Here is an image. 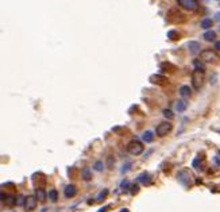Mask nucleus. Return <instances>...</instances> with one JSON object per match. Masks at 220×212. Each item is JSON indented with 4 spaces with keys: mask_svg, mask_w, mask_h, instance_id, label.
Wrapping results in <instances>:
<instances>
[{
    "mask_svg": "<svg viewBox=\"0 0 220 212\" xmlns=\"http://www.w3.org/2000/svg\"><path fill=\"white\" fill-rule=\"evenodd\" d=\"M81 177H83L84 180H91V178H92L91 170H89V169H83V172H81Z\"/></svg>",
    "mask_w": 220,
    "mask_h": 212,
    "instance_id": "nucleus-18",
    "label": "nucleus"
},
{
    "mask_svg": "<svg viewBox=\"0 0 220 212\" xmlns=\"http://www.w3.org/2000/svg\"><path fill=\"white\" fill-rule=\"evenodd\" d=\"M150 81H151V83H154V84H165L167 80H166V77H163V76L153 75L151 77H150Z\"/></svg>",
    "mask_w": 220,
    "mask_h": 212,
    "instance_id": "nucleus-10",
    "label": "nucleus"
},
{
    "mask_svg": "<svg viewBox=\"0 0 220 212\" xmlns=\"http://www.w3.org/2000/svg\"><path fill=\"white\" fill-rule=\"evenodd\" d=\"M180 95L182 97H189L190 96V88H189V87H186V85L181 87V88H180Z\"/></svg>",
    "mask_w": 220,
    "mask_h": 212,
    "instance_id": "nucleus-15",
    "label": "nucleus"
},
{
    "mask_svg": "<svg viewBox=\"0 0 220 212\" xmlns=\"http://www.w3.org/2000/svg\"><path fill=\"white\" fill-rule=\"evenodd\" d=\"M106 211H107V207H103V208H100L97 212H106Z\"/></svg>",
    "mask_w": 220,
    "mask_h": 212,
    "instance_id": "nucleus-28",
    "label": "nucleus"
},
{
    "mask_svg": "<svg viewBox=\"0 0 220 212\" xmlns=\"http://www.w3.org/2000/svg\"><path fill=\"white\" fill-rule=\"evenodd\" d=\"M57 190H54V189H51L50 192H49V200L50 201H57Z\"/></svg>",
    "mask_w": 220,
    "mask_h": 212,
    "instance_id": "nucleus-21",
    "label": "nucleus"
},
{
    "mask_svg": "<svg viewBox=\"0 0 220 212\" xmlns=\"http://www.w3.org/2000/svg\"><path fill=\"white\" fill-rule=\"evenodd\" d=\"M1 201L7 207H12V205H15V204L18 203V200L15 199V196H12V194H5V193H1Z\"/></svg>",
    "mask_w": 220,
    "mask_h": 212,
    "instance_id": "nucleus-6",
    "label": "nucleus"
},
{
    "mask_svg": "<svg viewBox=\"0 0 220 212\" xmlns=\"http://www.w3.org/2000/svg\"><path fill=\"white\" fill-rule=\"evenodd\" d=\"M128 168H131V165H130V164H127V165H126V166H124V168H123V170H127Z\"/></svg>",
    "mask_w": 220,
    "mask_h": 212,
    "instance_id": "nucleus-29",
    "label": "nucleus"
},
{
    "mask_svg": "<svg viewBox=\"0 0 220 212\" xmlns=\"http://www.w3.org/2000/svg\"><path fill=\"white\" fill-rule=\"evenodd\" d=\"M215 49H217L220 51V41H216V43H215Z\"/></svg>",
    "mask_w": 220,
    "mask_h": 212,
    "instance_id": "nucleus-27",
    "label": "nucleus"
},
{
    "mask_svg": "<svg viewBox=\"0 0 220 212\" xmlns=\"http://www.w3.org/2000/svg\"><path fill=\"white\" fill-rule=\"evenodd\" d=\"M107 194H108V189H103L100 192V193L97 194V197H96V201H99V203H100V201H103V200L106 199V196Z\"/></svg>",
    "mask_w": 220,
    "mask_h": 212,
    "instance_id": "nucleus-17",
    "label": "nucleus"
},
{
    "mask_svg": "<svg viewBox=\"0 0 220 212\" xmlns=\"http://www.w3.org/2000/svg\"><path fill=\"white\" fill-rule=\"evenodd\" d=\"M200 60L202 62H207V64H212V62H215L219 60L217 57V54L215 51H212V50H204L200 53Z\"/></svg>",
    "mask_w": 220,
    "mask_h": 212,
    "instance_id": "nucleus-2",
    "label": "nucleus"
},
{
    "mask_svg": "<svg viewBox=\"0 0 220 212\" xmlns=\"http://www.w3.org/2000/svg\"><path fill=\"white\" fill-rule=\"evenodd\" d=\"M205 81V75L202 69H196L192 75V84H193L194 89H201Z\"/></svg>",
    "mask_w": 220,
    "mask_h": 212,
    "instance_id": "nucleus-1",
    "label": "nucleus"
},
{
    "mask_svg": "<svg viewBox=\"0 0 220 212\" xmlns=\"http://www.w3.org/2000/svg\"><path fill=\"white\" fill-rule=\"evenodd\" d=\"M93 169L96 170V172H103V169H104V165L101 161H96L95 164H93Z\"/></svg>",
    "mask_w": 220,
    "mask_h": 212,
    "instance_id": "nucleus-19",
    "label": "nucleus"
},
{
    "mask_svg": "<svg viewBox=\"0 0 220 212\" xmlns=\"http://www.w3.org/2000/svg\"><path fill=\"white\" fill-rule=\"evenodd\" d=\"M201 27L204 28V30H205V28L208 30L209 27H212V20H211V19H208V18H207V19H204V20L201 22Z\"/></svg>",
    "mask_w": 220,
    "mask_h": 212,
    "instance_id": "nucleus-20",
    "label": "nucleus"
},
{
    "mask_svg": "<svg viewBox=\"0 0 220 212\" xmlns=\"http://www.w3.org/2000/svg\"><path fill=\"white\" fill-rule=\"evenodd\" d=\"M142 139H143V142H151L153 139H154V134H153V131H145L143 133V135H142Z\"/></svg>",
    "mask_w": 220,
    "mask_h": 212,
    "instance_id": "nucleus-13",
    "label": "nucleus"
},
{
    "mask_svg": "<svg viewBox=\"0 0 220 212\" xmlns=\"http://www.w3.org/2000/svg\"><path fill=\"white\" fill-rule=\"evenodd\" d=\"M35 204H37V197L35 196H27L26 197V203H24V208L26 211H31L35 208Z\"/></svg>",
    "mask_w": 220,
    "mask_h": 212,
    "instance_id": "nucleus-7",
    "label": "nucleus"
},
{
    "mask_svg": "<svg viewBox=\"0 0 220 212\" xmlns=\"http://www.w3.org/2000/svg\"><path fill=\"white\" fill-rule=\"evenodd\" d=\"M204 39L205 41H208V42H212V41H215L216 39V33L215 31H205V33H204Z\"/></svg>",
    "mask_w": 220,
    "mask_h": 212,
    "instance_id": "nucleus-11",
    "label": "nucleus"
},
{
    "mask_svg": "<svg viewBox=\"0 0 220 212\" xmlns=\"http://www.w3.org/2000/svg\"><path fill=\"white\" fill-rule=\"evenodd\" d=\"M169 37H170V39H172V37H176V39H178V38H177L178 34H177L176 31H170V33H169Z\"/></svg>",
    "mask_w": 220,
    "mask_h": 212,
    "instance_id": "nucleus-26",
    "label": "nucleus"
},
{
    "mask_svg": "<svg viewBox=\"0 0 220 212\" xmlns=\"http://www.w3.org/2000/svg\"><path fill=\"white\" fill-rule=\"evenodd\" d=\"M120 212H128V211H127V209H122V211H120Z\"/></svg>",
    "mask_w": 220,
    "mask_h": 212,
    "instance_id": "nucleus-31",
    "label": "nucleus"
},
{
    "mask_svg": "<svg viewBox=\"0 0 220 212\" xmlns=\"http://www.w3.org/2000/svg\"><path fill=\"white\" fill-rule=\"evenodd\" d=\"M213 165L217 166V168H220V159L219 158H213Z\"/></svg>",
    "mask_w": 220,
    "mask_h": 212,
    "instance_id": "nucleus-25",
    "label": "nucleus"
},
{
    "mask_svg": "<svg viewBox=\"0 0 220 212\" xmlns=\"http://www.w3.org/2000/svg\"><path fill=\"white\" fill-rule=\"evenodd\" d=\"M172 123L170 122H162V123H159L158 126H157V130H155V133H157V135L158 137H165V135H167V134L172 131Z\"/></svg>",
    "mask_w": 220,
    "mask_h": 212,
    "instance_id": "nucleus-3",
    "label": "nucleus"
},
{
    "mask_svg": "<svg viewBox=\"0 0 220 212\" xmlns=\"http://www.w3.org/2000/svg\"><path fill=\"white\" fill-rule=\"evenodd\" d=\"M130 186H131L130 181H127V180H123V181H122V185H120V188H122L123 190H128V189H130Z\"/></svg>",
    "mask_w": 220,
    "mask_h": 212,
    "instance_id": "nucleus-23",
    "label": "nucleus"
},
{
    "mask_svg": "<svg viewBox=\"0 0 220 212\" xmlns=\"http://www.w3.org/2000/svg\"><path fill=\"white\" fill-rule=\"evenodd\" d=\"M35 196H37V199L39 200V201H43V200L46 199V192H45L43 189L38 188V189L35 190Z\"/></svg>",
    "mask_w": 220,
    "mask_h": 212,
    "instance_id": "nucleus-14",
    "label": "nucleus"
},
{
    "mask_svg": "<svg viewBox=\"0 0 220 212\" xmlns=\"http://www.w3.org/2000/svg\"><path fill=\"white\" fill-rule=\"evenodd\" d=\"M219 31H220V27H219Z\"/></svg>",
    "mask_w": 220,
    "mask_h": 212,
    "instance_id": "nucleus-32",
    "label": "nucleus"
},
{
    "mask_svg": "<svg viewBox=\"0 0 220 212\" xmlns=\"http://www.w3.org/2000/svg\"><path fill=\"white\" fill-rule=\"evenodd\" d=\"M216 18H217V20H220V12L216 14Z\"/></svg>",
    "mask_w": 220,
    "mask_h": 212,
    "instance_id": "nucleus-30",
    "label": "nucleus"
},
{
    "mask_svg": "<svg viewBox=\"0 0 220 212\" xmlns=\"http://www.w3.org/2000/svg\"><path fill=\"white\" fill-rule=\"evenodd\" d=\"M127 150H128V153L132 154V155H139V154H142V151H143V145H142L139 141H132V142H130Z\"/></svg>",
    "mask_w": 220,
    "mask_h": 212,
    "instance_id": "nucleus-5",
    "label": "nucleus"
},
{
    "mask_svg": "<svg viewBox=\"0 0 220 212\" xmlns=\"http://www.w3.org/2000/svg\"><path fill=\"white\" fill-rule=\"evenodd\" d=\"M188 47H189L190 53L196 54L198 51V49H200V43H198V42H189V43H188Z\"/></svg>",
    "mask_w": 220,
    "mask_h": 212,
    "instance_id": "nucleus-12",
    "label": "nucleus"
},
{
    "mask_svg": "<svg viewBox=\"0 0 220 212\" xmlns=\"http://www.w3.org/2000/svg\"><path fill=\"white\" fill-rule=\"evenodd\" d=\"M163 115L166 116V118H173V116H174V114H173L170 110H165V111H163Z\"/></svg>",
    "mask_w": 220,
    "mask_h": 212,
    "instance_id": "nucleus-24",
    "label": "nucleus"
},
{
    "mask_svg": "<svg viewBox=\"0 0 220 212\" xmlns=\"http://www.w3.org/2000/svg\"><path fill=\"white\" fill-rule=\"evenodd\" d=\"M177 3L180 7H182L186 11H194V9L198 8L197 0H177Z\"/></svg>",
    "mask_w": 220,
    "mask_h": 212,
    "instance_id": "nucleus-4",
    "label": "nucleus"
},
{
    "mask_svg": "<svg viewBox=\"0 0 220 212\" xmlns=\"http://www.w3.org/2000/svg\"><path fill=\"white\" fill-rule=\"evenodd\" d=\"M186 107H188V103L185 102V100H180V102L177 103L176 104V108H177V111H184L185 108H186Z\"/></svg>",
    "mask_w": 220,
    "mask_h": 212,
    "instance_id": "nucleus-16",
    "label": "nucleus"
},
{
    "mask_svg": "<svg viewBox=\"0 0 220 212\" xmlns=\"http://www.w3.org/2000/svg\"><path fill=\"white\" fill-rule=\"evenodd\" d=\"M76 192H77V189H76V186L72 185V184L66 185L65 189H64V193H65L66 197H73V196L76 194Z\"/></svg>",
    "mask_w": 220,
    "mask_h": 212,
    "instance_id": "nucleus-9",
    "label": "nucleus"
},
{
    "mask_svg": "<svg viewBox=\"0 0 220 212\" xmlns=\"http://www.w3.org/2000/svg\"><path fill=\"white\" fill-rule=\"evenodd\" d=\"M200 164H201V157H196L193 159V162H192L194 169H200Z\"/></svg>",
    "mask_w": 220,
    "mask_h": 212,
    "instance_id": "nucleus-22",
    "label": "nucleus"
},
{
    "mask_svg": "<svg viewBox=\"0 0 220 212\" xmlns=\"http://www.w3.org/2000/svg\"><path fill=\"white\" fill-rule=\"evenodd\" d=\"M137 181L141 182L142 185H147V184L151 182V176H150L149 173H142L141 176L137 178Z\"/></svg>",
    "mask_w": 220,
    "mask_h": 212,
    "instance_id": "nucleus-8",
    "label": "nucleus"
}]
</instances>
